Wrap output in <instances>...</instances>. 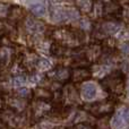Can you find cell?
Listing matches in <instances>:
<instances>
[{
	"label": "cell",
	"mask_w": 129,
	"mask_h": 129,
	"mask_svg": "<svg viewBox=\"0 0 129 129\" xmlns=\"http://www.w3.org/2000/svg\"><path fill=\"white\" fill-rule=\"evenodd\" d=\"M101 85L110 94L120 96L125 91V75L121 70H116L105 76L101 80Z\"/></svg>",
	"instance_id": "obj_1"
},
{
	"label": "cell",
	"mask_w": 129,
	"mask_h": 129,
	"mask_svg": "<svg viewBox=\"0 0 129 129\" xmlns=\"http://www.w3.org/2000/svg\"><path fill=\"white\" fill-rule=\"evenodd\" d=\"M83 109L87 113L94 114L96 117L110 116L114 111V102L112 100H108V101H103V102L89 103V104L83 105Z\"/></svg>",
	"instance_id": "obj_2"
},
{
	"label": "cell",
	"mask_w": 129,
	"mask_h": 129,
	"mask_svg": "<svg viewBox=\"0 0 129 129\" xmlns=\"http://www.w3.org/2000/svg\"><path fill=\"white\" fill-rule=\"evenodd\" d=\"M51 38L53 39L54 42L63 45V47H73V45L78 44V40L76 39L74 29L69 28H56L51 32Z\"/></svg>",
	"instance_id": "obj_3"
},
{
	"label": "cell",
	"mask_w": 129,
	"mask_h": 129,
	"mask_svg": "<svg viewBox=\"0 0 129 129\" xmlns=\"http://www.w3.org/2000/svg\"><path fill=\"white\" fill-rule=\"evenodd\" d=\"M122 6L118 0H110L105 5H103V16L108 18H119L122 15Z\"/></svg>",
	"instance_id": "obj_4"
},
{
	"label": "cell",
	"mask_w": 129,
	"mask_h": 129,
	"mask_svg": "<svg viewBox=\"0 0 129 129\" xmlns=\"http://www.w3.org/2000/svg\"><path fill=\"white\" fill-rule=\"evenodd\" d=\"M70 73L71 69L67 68V67H57L52 71L48 74L49 78L53 79L54 82H58L60 84H64L70 79Z\"/></svg>",
	"instance_id": "obj_5"
},
{
	"label": "cell",
	"mask_w": 129,
	"mask_h": 129,
	"mask_svg": "<svg viewBox=\"0 0 129 129\" xmlns=\"http://www.w3.org/2000/svg\"><path fill=\"white\" fill-rule=\"evenodd\" d=\"M51 104H49V101H42L36 100L32 105V113L35 118H41L44 114L49 113L51 111Z\"/></svg>",
	"instance_id": "obj_6"
},
{
	"label": "cell",
	"mask_w": 129,
	"mask_h": 129,
	"mask_svg": "<svg viewBox=\"0 0 129 129\" xmlns=\"http://www.w3.org/2000/svg\"><path fill=\"white\" fill-rule=\"evenodd\" d=\"M102 50H103V47L101 43H93V44H89L84 52V58L86 59L87 61H89V62L96 61L98 59H100L101 53H102Z\"/></svg>",
	"instance_id": "obj_7"
},
{
	"label": "cell",
	"mask_w": 129,
	"mask_h": 129,
	"mask_svg": "<svg viewBox=\"0 0 129 129\" xmlns=\"http://www.w3.org/2000/svg\"><path fill=\"white\" fill-rule=\"evenodd\" d=\"M92 77V71L87 68H76L71 69L70 73V79L74 84H77V83H82L84 80L88 79V78Z\"/></svg>",
	"instance_id": "obj_8"
},
{
	"label": "cell",
	"mask_w": 129,
	"mask_h": 129,
	"mask_svg": "<svg viewBox=\"0 0 129 129\" xmlns=\"http://www.w3.org/2000/svg\"><path fill=\"white\" fill-rule=\"evenodd\" d=\"M25 27L28 32L34 34H40L43 33L45 29V26L42 22L35 19L34 17H27L26 20H25Z\"/></svg>",
	"instance_id": "obj_9"
},
{
	"label": "cell",
	"mask_w": 129,
	"mask_h": 129,
	"mask_svg": "<svg viewBox=\"0 0 129 129\" xmlns=\"http://www.w3.org/2000/svg\"><path fill=\"white\" fill-rule=\"evenodd\" d=\"M62 93V98H64L67 101H69L70 103H77L79 100V93H78V89L75 87V85L70 84L67 85L64 87Z\"/></svg>",
	"instance_id": "obj_10"
},
{
	"label": "cell",
	"mask_w": 129,
	"mask_h": 129,
	"mask_svg": "<svg viewBox=\"0 0 129 129\" xmlns=\"http://www.w3.org/2000/svg\"><path fill=\"white\" fill-rule=\"evenodd\" d=\"M96 93H98V89H96L95 84H93V83H85L80 87V95L85 100H92V99H94Z\"/></svg>",
	"instance_id": "obj_11"
},
{
	"label": "cell",
	"mask_w": 129,
	"mask_h": 129,
	"mask_svg": "<svg viewBox=\"0 0 129 129\" xmlns=\"http://www.w3.org/2000/svg\"><path fill=\"white\" fill-rule=\"evenodd\" d=\"M119 31V24L117 22H104L100 26V33L103 35H113Z\"/></svg>",
	"instance_id": "obj_12"
},
{
	"label": "cell",
	"mask_w": 129,
	"mask_h": 129,
	"mask_svg": "<svg viewBox=\"0 0 129 129\" xmlns=\"http://www.w3.org/2000/svg\"><path fill=\"white\" fill-rule=\"evenodd\" d=\"M50 17L53 20L54 23H60L66 20V13H64V9L61 7H57L53 6L50 9Z\"/></svg>",
	"instance_id": "obj_13"
},
{
	"label": "cell",
	"mask_w": 129,
	"mask_h": 129,
	"mask_svg": "<svg viewBox=\"0 0 129 129\" xmlns=\"http://www.w3.org/2000/svg\"><path fill=\"white\" fill-rule=\"evenodd\" d=\"M25 13L24 9L19 6H10L9 9V14H8V18L13 22H19L24 18Z\"/></svg>",
	"instance_id": "obj_14"
},
{
	"label": "cell",
	"mask_w": 129,
	"mask_h": 129,
	"mask_svg": "<svg viewBox=\"0 0 129 129\" xmlns=\"http://www.w3.org/2000/svg\"><path fill=\"white\" fill-rule=\"evenodd\" d=\"M94 0H76L77 10L83 14H89L93 8Z\"/></svg>",
	"instance_id": "obj_15"
},
{
	"label": "cell",
	"mask_w": 129,
	"mask_h": 129,
	"mask_svg": "<svg viewBox=\"0 0 129 129\" xmlns=\"http://www.w3.org/2000/svg\"><path fill=\"white\" fill-rule=\"evenodd\" d=\"M34 95L38 100H42V101H50L53 95L52 93L45 87H36L35 91H34Z\"/></svg>",
	"instance_id": "obj_16"
},
{
	"label": "cell",
	"mask_w": 129,
	"mask_h": 129,
	"mask_svg": "<svg viewBox=\"0 0 129 129\" xmlns=\"http://www.w3.org/2000/svg\"><path fill=\"white\" fill-rule=\"evenodd\" d=\"M67 51H68V49H67L66 47H63V45L59 44V43H57V42L52 43V44L50 45V52H51L52 56L57 57V58H62L64 54L67 53Z\"/></svg>",
	"instance_id": "obj_17"
},
{
	"label": "cell",
	"mask_w": 129,
	"mask_h": 129,
	"mask_svg": "<svg viewBox=\"0 0 129 129\" xmlns=\"http://www.w3.org/2000/svg\"><path fill=\"white\" fill-rule=\"evenodd\" d=\"M38 60H39V57L34 52H28L25 56V58L23 59V67L24 68H33V67H36Z\"/></svg>",
	"instance_id": "obj_18"
},
{
	"label": "cell",
	"mask_w": 129,
	"mask_h": 129,
	"mask_svg": "<svg viewBox=\"0 0 129 129\" xmlns=\"http://www.w3.org/2000/svg\"><path fill=\"white\" fill-rule=\"evenodd\" d=\"M9 107H10V109L15 112L22 111V110L25 109L24 99H20V98H18V96L13 98L10 101H9Z\"/></svg>",
	"instance_id": "obj_19"
},
{
	"label": "cell",
	"mask_w": 129,
	"mask_h": 129,
	"mask_svg": "<svg viewBox=\"0 0 129 129\" xmlns=\"http://www.w3.org/2000/svg\"><path fill=\"white\" fill-rule=\"evenodd\" d=\"M29 10H31V13L33 14L34 16H36V17H43V16L47 14V9H45L44 5H42V4L32 5Z\"/></svg>",
	"instance_id": "obj_20"
},
{
	"label": "cell",
	"mask_w": 129,
	"mask_h": 129,
	"mask_svg": "<svg viewBox=\"0 0 129 129\" xmlns=\"http://www.w3.org/2000/svg\"><path fill=\"white\" fill-rule=\"evenodd\" d=\"M94 129H110L109 116L99 117V119H98V121H96Z\"/></svg>",
	"instance_id": "obj_21"
},
{
	"label": "cell",
	"mask_w": 129,
	"mask_h": 129,
	"mask_svg": "<svg viewBox=\"0 0 129 129\" xmlns=\"http://www.w3.org/2000/svg\"><path fill=\"white\" fill-rule=\"evenodd\" d=\"M64 13H66V19L75 20L79 17V11L75 8H67L64 9Z\"/></svg>",
	"instance_id": "obj_22"
},
{
	"label": "cell",
	"mask_w": 129,
	"mask_h": 129,
	"mask_svg": "<svg viewBox=\"0 0 129 129\" xmlns=\"http://www.w3.org/2000/svg\"><path fill=\"white\" fill-rule=\"evenodd\" d=\"M87 118H88V114L86 111H79L75 114V118H74V122L75 123H79V122H87Z\"/></svg>",
	"instance_id": "obj_23"
},
{
	"label": "cell",
	"mask_w": 129,
	"mask_h": 129,
	"mask_svg": "<svg viewBox=\"0 0 129 129\" xmlns=\"http://www.w3.org/2000/svg\"><path fill=\"white\" fill-rule=\"evenodd\" d=\"M33 93L29 88H26V87H19V89L17 91V96L20 99H29L32 98Z\"/></svg>",
	"instance_id": "obj_24"
},
{
	"label": "cell",
	"mask_w": 129,
	"mask_h": 129,
	"mask_svg": "<svg viewBox=\"0 0 129 129\" xmlns=\"http://www.w3.org/2000/svg\"><path fill=\"white\" fill-rule=\"evenodd\" d=\"M36 67L42 71L50 70V69H51V64H50V62L47 60V59H39L38 63H36Z\"/></svg>",
	"instance_id": "obj_25"
},
{
	"label": "cell",
	"mask_w": 129,
	"mask_h": 129,
	"mask_svg": "<svg viewBox=\"0 0 129 129\" xmlns=\"http://www.w3.org/2000/svg\"><path fill=\"white\" fill-rule=\"evenodd\" d=\"M9 9H10V5L5 4V2H0V18L8 17Z\"/></svg>",
	"instance_id": "obj_26"
},
{
	"label": "cell",
	"mask_w": 129,
	"mask_h": 129,
	"mask_svg": "<svg viewBox=\"0 0 129 129\" xmlns=\"http://www.w3.org/2000/svg\"><path fill=\"white\" fill-rule=\"evenodd\" d=\"M14 86L15 87H22L26 83V77L24 75H17L14 77Z\"/></svg>",
	"instance_id": "obj_27"
},
{
	"label": "cell",
	"mask_w": 129,
	"mask_h": 129,
	"mask_svg": "<svg viewBox=\"0 0 129 129\" xmlns=\"http://www.w3.org/2000/svg\"><path fill=\"white\" fill-rule=\"evenodd\" d=\"M92 10L95 11L96 16H102L103 15V5L101 1H95L93 2V8Z\"/></svg>",
	"instance_id": "obj_28"
},
{
	"label": "cell",
	"mask_w": 129,
	"mask_h": 129,
	"mask_svg": "<svg viewBox=\"0 0 129 129\" xmlns=\"http://www.w3.org/2000/svg\"><path fill=\"white\" fill-rule=\"evenodd\" d=\"M79 27L82 31H89L92 28V23L86 18H82L79 20Z\"/></svg>",
	"instance_id": "obj_29"
},
{
	"label": "cell",
	"mask_w": 129,
	"mask_h": 129,
	"mask_svg": "<svg viewBox=\"0 0 129 129\" xmlns=\"http://www.w3.org/2000/svg\"><path fill=\"white\" fill-rule=\"evenodd\" d=\"M122 122H123V120H122V118H121L120 113L116 114V116L113 117V119H112V126H113L114 128H120L121 126H122Z\"/></svg>",
	"instance_id": "obj_30"
},
{
	"label": "cell",
	"mask_w": 129,
	"mask_h": 129,
	"mask_svg": "<svg viewBox=\"0 0 129 129\" xmlns=\"http://www.w3.org/2000/svg\"><path fill=\"white\" fill-rule=\"evenodd\" d=\"M120 116L126 123H129V107L123 108V110L120 112Z\"/></svg>",
	"instance_id": "obj_31"
},
{
	"label": "cell",
	"mask_w": 129,
	"mask_h": 129,
	"mask_svg": "<svg viewBox=\"0 0 129 129\" xmlns=\"http://www.w3.org/2000/svg\"><path fill=\"white\" fill-rule=\"evenodd\" d=\"M74 129H94V127L87 122H79V123H76Z\"/></svg>",
	"instance_id": "obj_32"
},
{
	"label": "cell",
	"mask_w": 129,
	"mask_h": 129,
	"mask_svg": "<svg viewBox=\"0 0 129 129\" xmlns=\"http://www.w3.org/2000/svg\"><path fill=\"white\" fill-rule=\"evenodd\" d=\"M120 51L123 54H129V42H123L120 45Z\"/></svg>",
	"instance_id": "obj_33"
},
{
	"label": "cell",
	"mask_w": 129,
	"mask_h": 129,
	"mask_svg": "<svg viewBox=\"0 0 129 129\" xmlns=\"http://www.w3.org/2000/svg\"><path fill=\"white\" fill-rule=\"evenodd\" d=\"M48 1H50V2H53V1H54V0H48Z\"/></svg>",
	"instance_id": "obj_34"
},
{
	"label": "cell",
	"mask_w": 129,
	"mask_h": 129,
	"mask_svg": "<svg viewBox=\"0 0 129 129\" xmlns=\"http://www.w3.org/2000/svg\"><path fill=\"white\" fill-rule=\"evenodd\" d=\"M54 129H62V128H54Z\"/></svg>",
	"instance_id": "obj_35"
}]
</instances>
